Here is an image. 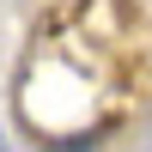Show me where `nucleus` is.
<instances>
[{
	"mask_svg": "<svg viewBox=\"0 0 152 152\" xmlns=\"http://www.w3.org/2000/svg\"><path fill=\"white\" fill-rule=\"evenodd\" d=\"M0 152H12V140H6V128H0Z\"/></svg>",
	"mask_w": 152,
	"mask_h": 152,
	"instance_id": "f257e3e1",
	"label": "nucleus"
}]
</instances>
